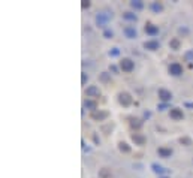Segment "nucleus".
<instances>
[{
    "instance_id": "nucleus-22",
    "label": "nucleus",
    "mask_w": 193,
    "mask_h": 178,
    "mask_svg": "<svg viewBox=\"0 0 193 178\" xmlns=\"http://www.w3.org/2000/svg\"><path fill=\"white\" fill-rule=\"evenodd\" d=\"M151 168H153V171H154L156 174H163V172H165V169L160 166V165H157V163H153Z\"/></svg>"
},
{
    "instance_id": "nucleus-32",
    "label": "nucleus",
    "mask_w": 193,
    "mask_h": 178,
    "mask_svg": "<svg viewBox=\"0 0 193 178\" xmlns=\"http://www.w3.org/2000/svg\"><path fill=\"white\" fill-rule=\"evenodd\" d=\"M186 106H189V108H193V103H186Z\"/></svg>"
},
{
    "instance_id": "nucleus-9",
    "label": "nucleus",
    "mask_w": 193,
    "mask_h": 178,
    "mask_svg": "<svg viewBox=\"0 0 193 178\" xmlns=\"http://www.w3.org/2000/svg\"><path fill=\"white\" fill-rule=\"evenodd\" d=\"M169 115H171V118H174V120H183L184 118L183 109H180V108H172L169 111Z\"/></svg>"
},
{
    "instance_id": "nucleus-6",
    "label": "nucleus",
    "mask_w": 193,
    "mask_h": 178,
    "mask_svg": "<svg viewBox=\"0 0 193 178\" xmlns=\"http://www.w3.org/2000/svg\"><path fill=\"white\" fill-rule=\"evenodd\" d=\"M85 94L88 97H99L101 96V88L97 85H90V87L85 88Z\"/></svg>"
},
{
    "instance_id": "nucleus-10",
    "label": "nucleus",
    "mask_w": 193,
    "mask_h": 178,
    "mask_svg": "<svg viewBox=\"0 0 193 178\" xmlns=\"http://www.w3.org/2000/svg\"><path fill=\"white\" fill-rule=\"evenodd\" d=\"M123 33L126 35V37H129V39H135L136 37V29L135 27H132V25H127V27H124L123 29Z\"/></svg>"
},
{
    "instance_id": "nucleus-11",
    "label": "nucleus",
    "mask_w": 193,
    "mask_h": 178,
    "mask_svg": "<svg viewBox=\"0 0 193 178\" xmlns=\"http://www.w3.org/2000/svg\"><path fill=\"white\" fill-rule=\"evenodd\" d=\"M145 33H147V35H151V36H154V35H157L159 33V27L157 25H154V24H151V23H147L145 24Z\"/></svg>"
},
{
    "instance_id": "nucleus-3",
    "label": "nucleus",
    "mask_w": 193,
    "mask_h": 178,
    "mask_svg": "<svg viewBox=\"0 0 193 178\" xmlns=\"http://www.w3.org/2000/svg\"><path fill=\"white\" fill-rule=\"evenodd\" d=\"M90 117H91V120H94V121H103V120H106V118L109 117V112L108 111L97 109V111H94V112H91Z\"/></svg>"
},
{
    "instance_id": "nucleus-17",
    "label": "nucleus",
    "mask_w": 193,
    "mask_h": 178,
    "mask_svg": "<svg viewBox=\"0 0 193 178\" xmlns=\"http://www.w3.org/2000/svg\"><path fill=\"white\" fill-rule=\"evenodd\" d=\"M169 47H171V50H174V51L180 50V47H181V42H180V39H178V37H174V39H171V42H169Z\"/></svg>"
},
{
    "instance_id": "nucleus-33",
    "label": "nucleus",
    "mask_w": 193,
    "mask_h": 178,
    "mask_svg": "<svg viewBox=\"0 0 193 178\" xmlns=\"http://www.w3.org/2000/svg\"><path fill=\"white\" fill-rule=\"evenodd\" d=\"M163 178H168V177H163Z\"/></svg>"
},
{
    "instance_id": "nucleus-25",
    "label": "nucleus",
    "mask_w": 193,
    "mask_h": 178,
    "mask_svg": "<svg viewBox=\"0 0 193 178\" xmlns=\"http://www.w3.org/2000/svg\"><path fill=\"white\" fill-rule=\"evenodd\" d=\"M90 5H91V2H90V0H82L81 8H82V9H87V8H90Z\"/></svg>"
},
{
    "instance_id": "nucleus-19",
    "label": "nucleus",
    "mask_w": 193,
    "mask_h": 178,
    "mask_svg": "<svg viewBox=\"0 0 193 178\" xmlns=\"http://www.w3.org/2000/svg\"><path fill=\"white\" fill-rule=\"evenodd\" d=\"M123 18L127 19V21H138V17L133 14V12H123Z\"/></svg>"
},
{
    "instance_id": "nucleus-28",
    "label": "nucleus",
    "mask_w": 193,
    "mask_h": 178,
    "mask_svg": "<svg viewBox=\"0 0 193 178\" xmlns=\"http://www.w3.org/2000/svg\"><path fill=\"white\" fill-rule=\"evenodd\" d=\"M109 56H112V57L118 56V48H112V51H109Z\"/></svg>"
},
{
    "instance_id": "nucleus-20",
    "label": "nucleus",
    "mask_w": 193,
    "mask_h": 178,
    "mask_svg": "<svg viewBox=\"0 0 193 178\" xmlns=\"http://www.w3.org/2000/svg\"><path fill=\"white\" fill-rule=\"evenodd\" d=\"M130 6H132L135 11H141V9L144 8V3L141 2V0H132V2H130Z\"/></svg>"
},
{
    "instance_id": "nucleus-4",
    "label": "nucleus",
    "mask_w": 193,
    "mask_h": 178,
    "mask_svg": "<svg viewBox=\"0 0 193 178\" xmlns=\"http://www.w3.org/2000/svg\"><path fill=\"white\" fill-rule=\"evenodd\" d=\"M168 72H169V75L172 76H180V75H183V66L180 64V63H171L169 64V68H168Z\"/></svg>"
},
{
    "instance_id": "nucleus-18",
    "label": "nucleus",
    "mask_w": 193,
    "mask_h": 178,
    "mask_svg": "<svg viewBox=\"0 0 193 178\" xmlns=\"http://www.w3.org/2000/svg\"><path fill=\"white\" fill-rule=\"evenodd\" d=\"M118 150L121 151V153H130V147H129V144H127V142H124V141H120V142H118Z\"/></svg>"
},
{
    "instance_id": "nucleus-24",
    "label": "nucleus",
    "mask_w": 193,
    "mask_h": 178,
    "mask_svg": "<svg viewBox=\"0 0 193 178\" xmlns=\"http://www.w3.org/2000/svg\"><path fill=\"white\" fill-rule=\"evenodd\" d=\"M101 81H102V82H109V81H111L108 72H102V74H101Z\"/></svg>"
},
{
    "instance_id": "nucleus-21",
    "label": "nucleus",
    "mask_w": 193,
    "mask_h": 178,
    "mask_svg": "<svg viewBox=\"0 0 193 178\" xmlns=\"http://www.w3.org/2000/svg\"><path fill=\"white\" fill-rule=\"evenodd\" d=\"M99 177L101 178H109L111 177V169H108V168L99 169Z\"/></svg>"
},
{
    "instance_id": "nucleus-13",
    "label": "nucleus",
    "mask_w": 193,
    "mask_h": 178,
    "mask_svg": "<svg viewBox=\"0 0 193 178\" xmlns=\"http://www.w3.org/2000/svg\"><path fill=\"white\" fill-rule=\"evenodd\" d=\"M150 9L154 12V14H160V12H163V3L162 2H153L151 5H150Z\"/></svg>"
},
{
    "instance_id": "nucleus-7",
    "label": "nucleus",
    "mask_w": 193,
    "mask_h": 178,
    "mask_svg": "<svg viewBox=\"0 0 193 178\" xmlns=\"http://www.w3.org/2000/svg\"><path fill=\"white\" fill-rule=\"evenodd\" d=\"M159 99H160L162 102H169L172 99V93L166 88H160L159 90Z\"/></svg>"
},
{
    "instance_id": "nucleus-12",
    "label": "nucleus",
    "mask_w": 193,
    "mask_h": 178,
    "mask_svg": "<svg viewBox=\"0 0 193 178\" xmlns=\"http://www.w3.org/2000/svg\"><path fill=\"white\" fill-rule=\"evenodd\" d=\"M157 154L163 157V159H168V157L172 156V148H166V147H160L157 148Z\"/></svg>"
},
{
    "instance_id": "nucleus-8",
    "label": "nucleus",
    "mask_w": 193,
    "mask_h": 178,
    "mask_svg": "<svg viewBox=\"0 0 193 178\" xmlns=\"http://www.w3.org/2000/svg\"><path fill=\"white\" fill-rule=\"evenodd\" d=\"M109 18H112V14H99V15L96 17V23H97V25L103 27Z\"/></svg>"
},
{
    "instance_id": "nucleus-26",
    "label": "nucleus",
    "mask_w": 193,
    "mask_h": 178,
    "mask_svg": "<svg viewBox=\"0 0 193 178\" xmlns=\"http://www.w3.org/2000/svg\"><path fill=\"white\" fill-rule=\"evenodd\" d=\"M103 36H105L106 39H111L112 36H114V33H112L111 30H105V31H103Z\"/></svg>"
},
{
    "instance_id": "nucleus-23",
    "label": "nucleus",
    "mask_w": 193,
    "mask_h": 178,
    "mask_svg": "<svg viewBox=\"0 0 193 178\" xmlns=\"http://www.w3.org/2000/svg\"><path fill=\"white\" fill-rule=\"evenodd\" d=\"M180 144H183V145H192V139H190V138H187V136H183V138H180Z\"/></svg>"
},
{
    "instance_id": "nucleus-14",
    "label": "nucleus",
    "mask_w": 193,
    "mask_h": 178,
    "mask_svg": "<svg viewBox=\"0 0 193 178\" xmlns=\"http://www.w3.org/2000/svg\"><path fill=\"white\" fill-rule=\"evenodd\" d=\"M84 106L87 109H90L91 112H94V111H97V102L93 100V99H87V100L84 102Z\"/></svg>"
},
{
    "instance_id": "nucleus-31",
    "label": "nucleus",
    "mask_w": 193,
    "mask_h": 178,
    "mask_svg": "<svg viewBox=\"0 0 193 178\" xmlns=\"http://www.w3.org/2000/svg\"><path fill=\"white\" fill-rule=\"evenodd\" d=\"M159 109H160V111H165V109H166V105H160V106H159Z\"/></svg>"
},
{
    "instance_id": "nucleus-15",
    "label": "nucleus",
    "mask_w": 193,
    "mask_h": 178,
    "mask_svg": "<svg viewBox=\"0 0 193 178\" xmlns=\"http://www.w3.org/2000/svg\"><path fill=\"white\" fill-rule=\"evenodd\" d=\"M144 48L150 50V51H156V50H159V42L157 41H147V42H144Z\"/></svg>"
},
{
    "instance_id": "nucleus-16",
    "label": "nucleus",
    "mask_w": 193,
    "mask_h": 178,
    "mask_svg": "<svg viewBox=\"0 0 193 178\" xmlns=\"http://www.w3.org/2000/svg\"><path fill=\"white\" fill-rule=\"evenodd\" d=\"M129 124H130V127L132 129H141L142 127V120H139V118H129Z\"/></svg>"
},
{
    "instance_id": "nucleus-1",
    "label": "nucleus",
    "mask_w": 193,
    "mask_h": 178,
    "mask_svg": "<svg viewBox=\"0 0 193 178\" xmlns=\"http://www.w3.org/2000/svg\"><path fill=\"white\" fill-rule=\"evenodd\" d=\"M135 68V63L132 58L129 57H123L121 60H120V69H121L123 72H132Z\"/></svg>"
},
{
    "instance_id": "nucleus-30",
    "label": "nucleus",
    "mask_w": 193,
    "mask_h": 178,
    "mask_svg": "<svg viewBox=\"0 0 193 178\" xmlns=\"http://www.w3.org/2000/svg\"><path fill=\"white\" fill-rule=\"evenodd\" d=\"M190 58H193V51H190V52L186 54V60H190Z\"/></svg>"
},
{
    "instance_id": "nucleus-5",
    "label": "nucleus",
    "mask_w": 193,
    "mask_h": 178,
    "mask_svg": "<svg viewBox=\"0 0 193 178\" xmlns=\"http://www.w3.org/2000/svg\"><path fill=\"white\" fill-rule=\"evenodd\" d=\"M130 138H132V141L135 142V145H145V142H147V138L142 133H132Z\"/></svg>"
},
{
    "instance_id": "nucleus-27",
    "label": "nucleus",
    "mask_w": 193,
    "mask_h": 178,
    "mask_svg": "<svg viewBox=\"0 0 193 178\" xmlns=\"http://www.w3.org/2000/svg\"><path fill=\"white\" fill-rule=\"evenodd\" d=\"M87 80H88V76H87V74H84V72H82V78H81V84H82V85H85V82H87Z\"/></svg>"
},
{
    "instance_id": "nucleus-29",
    "label": "nucleus",
    "mask_w": 193,
    "mask_h": 178,
    "mask_svg": "<svg viewBox=\"0 0 193 178\" xmlns=\"http://www.w3.org/2000/svg\"><path fill=\"white\" fill-rule=\"evenodd\" d=\"M109 70H112V72H114V74H118V69L115 68L114 64H111V66H109Z\"/></svg>"
},
{
    "instance_id": "nucleus-2",
    "label": "nucleus",
    "mask_w": 193,
    "mask_h": 178,
    "mask_svg": "<svg viewBox=\"0 0 193 178\" xmlns=\"http://www.w3.org/2000/svg\"><path fill=\"white\" fill-rule=\"evenodd\" d=\"M118 103L121 105V106H130L132 105V96L127 93V91L118 93Z\"/></svg>"
}]
</instances>
